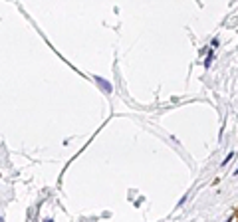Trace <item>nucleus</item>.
Wrapping results in <instances>:
<instances>
[{
  "label": "nucleus",
  "instance_id": "obj_1",
  "mask_svg": "<svg viewBox=\"0 0 238 222\" xmlns=\"http://www.w3.org/2000/svg\"><path fill=\"white\" fill-rule=\"evenodd\" d=\"M95 81H97V85L101 87V89H105L107 93H111V89H113V87H111V83H109V81H103L101 77H95Z\"/></svg>",
  "mask_w": 238,
  "mask_h": 222
},
{
  "label": "nucleus",
  "instance_id": "obj_2",
  "mask_svg": "<svg viewBox=\"0 0 238 222\" xmlns=\"http://www.w3.org/2000/svg\"><path fill=\"white\" fill-rule=\"evenodd\" d=\"M210 64H212V52L208 54V58H206V62H204V66H206V68H210Z\"/></svg>",
  "mask_w": 238,
  "mask_h": 222
},
{
  "label": "nucleus",
  "instance_id": "obj_3",
  "mask_svg": "<svg viewBox=\"0 0 238 222\" xmlns=\"http://www.w3.org/2000/svg\"><path fill=\"white\" fill-rule=\"evenodd\" d=\"M232 157H234V153H228V155H226V159H224V161H222V165H226V163H228V161H230V159H232Z\"/></svg>",
  "mask_w": 238,
  "mask_h": 222
},
{
  "label": "nucleus",
  "instance_id": "obj_4",
  "mask_svg": "<svg viewBox=\"0 0 238 222\" xmlns=\"http://www.w3.org/2000/svg\"><path fill=\"white\" fill-rule=\"evenodd\" d=\"M46 222H54V220H46Z\"/></svg>",
  "mask_w": 238,
  "mask_h": 222
}]
</instances>
